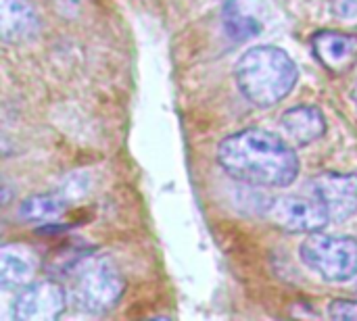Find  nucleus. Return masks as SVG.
I'll return each instance as SVG.
<instances>
[{
	"instance_id": "6",
	"label": "nucleus",
	"mask_w": 357,
	"mask_h": 321,
	"mask_svg": "<svg viewBox=\"0 0 357 321\" xmlns=\"http://www.w3.org/2000/svg\"><path fill=\"white\" fill-rule=\"evenodd\" d=\"M67 307V295L61 284L52 280L31 282L25 286L15 303L13 318L17 321H54Z\"/></svg>"
},
{
	"instance_id": "1",
	"label": "nucleus",
	"mask_w": 357,
	"mask_h": 321,
	"mask_svg": "<svg viewBox=\"0 0 357 321\" xmlns=\"http://www.w3.org/2000/svg\"><path fill=\"white\" fill-rule=\"evenodd\" d=\"M218 163L230 178L261 188H287L299 175L295 148L261 127H247L224 138L218 146Z\"/></svg>"
},
{
	"instance_id": "2",
	"label": "nucleus",
	"mask_w": 357,
	"mask_h": 321,
	"mask_svg": "<svg viewBox=\"0 0 357 321\" xmlns=\"http://www.w3.org/2000/svg\"><path fill=\"white\" fill-rule=\"evenodd\" d=\"M234 79L251 104L270 109L293 92L299 71L287 50L278 46H253L238 58Z\"/></svg>"
},
{
	"instance_id": "4",
	"label": "nucleus",
	"mask_w": 357,
	"mask_h": 321,
	"mask_svg": "<svg viewBox=\"0 0 357 321\" xmlns=\"http://www.w3.org/2000/svg\"><path fill=\"white\" fill-rule=\"evenodd\" d=\"M301 261L326 282L339 284L357 276V240L351 236L310 234L299 246Z\"/></svg>"
},
{
	"instance_id": "12",
	"label": "nucleus",
	"mask_w": 357,
	"mask_h": 321,
	"mask_svg": "<svg viewBox=\"0 0 357 321\" xmlns=\"http://www.w3.org/2000/svg\"><path fill=\"white\" fill-rule=\"evenodd\" d=\"M67 196L63 192H46V194H33L27 196L21 207L19 215L25 221H40V224H52L67 211Z\"/></svg>"
},
{
	"instance_id": "11",
	"label": "nucleus",
	"mask_w": 357,
	"mask_h": 321,
	"mask_svg": "<svg viewBox=\"0 0 357 321\" xmlns=\"http://www.w3.org/2000/svg\"><path fill=\"white\" fill-rule=\"evenodd\" d=\"M282 127L297 144L307 146L326 134V117L316 104H297L284 111Z\"/></svg>"
},
{
	"instance_id": "16",
	"label": "nucleus",
	"mask_w": 357,
	"mask_h": 321,
	"mask_svg": "<svg viewBox=\"0 0 357 321\" xmlns=\"http://www.w3.org/2000/svg\"><path fill=\"white\" fill-rule=\"evenodd\" d=\"M354 102H356V107H357V81H356V88H354Z\"/></svg>"
},
{
	"instance_id": "9",
	"label": "nucleus",
	"mask_w": 357,
	"mask_h": 321,
	"mask_svg": "<svg viewBox=\"0 0 357 321\" xmlns=\"http://www.w3.org/2000/svg\"><path fill=\"white\" fill-rule=\"evenodd\" d=\"M312 48L331 73H345L357 63V38L343 31H318L312 38Z\"/></svg>"
},
{
	"instance_id": "5",
	"label": "nucleus",
	"mask_w": 357,
	"mask_h": 321,
	"mask_svg": "<svg viewBox=\"0 0 357 321\" xmlns=\"http://www.w3.org/2000/svg\"><path fill=\"white\" fill-rule=\"evenodd\" d=\"M266 217L272 226L291 234L322 232L331 224V215L326 207L314 194L312 198L297 196V194L276 196L266 207Z\"/></svg>"
},
{
	"instance_id": "14",
	"label": "nucleus",
	"mask_w": 357,
	"mask_h": 321,
	"mask_svg": "<svg viewBox=\"0 0 357 321\" xmlns=\"http://www.w3.org/2000/svg\"><path fill=\"white\" fill-rule=\"evenodd\" d=\"M328 315L339 321H357V299H335V301H331Z\"/></svg>"
},
{
	"instance_id": "15",
	"label": "nucleus",
	"mask_w": 357,
	"mask_h": 321,
	"mask_svg": "<svg viewBox=\"0 0 357 321\" xmlns=\"http://www.w3.org/2000/svg\"><path fill=\"white\" fill-rule=\"evenodd\" d=\"M337 13L343 15V17H351L357 13V0H337L335 4Z\"/></svg>"
},
{
	"instance_id": "7",
	"label": "nucleus",
	"mask_w": 357,
	"mask_h": 321,
	"mask_svg": "<svg viewBox=\"0 0 357 321\" xmlns=\"http://www.w3.org/2000/svg\"><path fill=\"white\" fill-rule=\"evenodd\" d=\"M312 194L326 207L331 221H347L357 213V173L324 171L310 182Z\"/></svg>"
},
{
	"instance_id": "13",
	"label": "nucleus",
	"mask_w": 357,
	"mask_h": 321,
	"mask_svg": "<svg viewBox=\"0 0 357 321\" xmlns=\"http://www.w3.org/2000/svg\"><path fill=\"white\" fill-rule=\"evenodd\" d=\"M224 25L228 36L238 42H245L261 31V23L253 15H249L236 0H230L224 6Z\"/></svg>"
},
{
	"instance_id": "3",
	"label": "nucleus",
	"mask_w": 357,
	"mask_h": 321,
	"mask_svg": "<svg viewBox=\"0 0 357 321\" xmlns=\"http://www.w3.org/2000/svg\"><path fill=\"white\" fill-rule=\"evenodd\" d=\"M126 295V278L117 263L105 255H90L71 267V299L86 313H107Z\"/></svg>"
},
{
	"instance_id": "8",
	"label": "nucleus",
	"mask_w": 357,
	"mask_h": 321,
	"mask_svg": "<svg viewBox=\"0 0 357 321\" xmlns=\"http://www.w3.org/2000/svg\"><path fill=\"white\" fill-rule=\"evenodd\" d=\"M42 261L36 249L25 242H8L0 249V286L4 290H23L40 272Z\"/></svg>"
},
{
	"instance_id": "10",
	"label": "nucleus",
	"mask_w": 357,
	"mask_h": 321,
	"mask_svg": "<svg viewBox=\"0 0 357 321\" xmlns=\"http://www.w3.org/2000/svg\"><path fill=\"white\" fill-rule=\"evenodd\" d=\"M40 19L27 0H0V38L6 44H23L38 36Z\"/></svg>"
}]
</instances>
